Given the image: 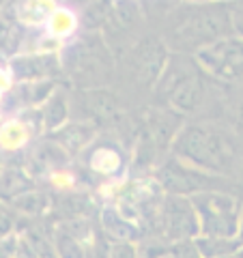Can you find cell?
<instances>
[{"label":"cell","mask_w":243,"mask_h":258,"mask_svg":"<svg viewBox=\"0 0 243 258\" xmlns=\"http://www.w3.org/2000/svg\"><path fill=\"white\" fill-rule=\"evenodd\" d=\"M172 155L209 174L232 179L237 183L243 164V138L230 127L194 120L185 123L172 144Z\"/></svg>","instance_id":"cell-1"},{"label":"cell","mask_w":243,"mask_h":258,"mask_svg":"<svg viewBox=\"0 0 243 258\" xmlns=\"http://www.w3.org/2000/svg\"><path fill=\"white\" fill-rule=\"evenodd\" d=\"M230 35H234L230 5H190L168 15L161 41L176 54L196 56L200 50Z\"/></svg>","instance_id":"cell-2"},{"label":"cell","mask_w":243,"mask_h":258,"mask_svg":"<svg viewBox=\"0 0 243 258\" xmlns=\"http://www.w3.org/2000/svg\"><path fill=\"white\" fill-rule=\"evenodd\" d=\"M207 78L209 76L202 71L194 56L176 54V58L168 60L155 91L164 97L170 110L190 114V112H198L209 99Z\"/></svg>","instance_id":"cell-3"},{"label":"cell","mask_w":243,"mask_h":258,"mask_svg":"<svg viewBox=\"0 0 243 258\" xmlns=\"http://www.w3.org/2000/svg\"><path fill=\"white\" fill-rule=\"evenodd\" d=\"M200 222V237L241 239L243 196L232 191H207L192 196Z\"/></svg>","instance_id":"cell-4"},{"label":"cell","mask_w":243,"mask_h":258,"mask_svg":"<svg viewBox=\"0 0 243 258\" xmlns=\"http://www.w3.org/2000/svg\"><path fill=\"white\" fill-rule=\"evenodd\" d=\"M157 185L161 191L170 194V196H183L192 198L198 194L207 191H232L239 194V185L232 179H224V176L209 174L200 168H194L190 164H185L179 157H168L161 161V166L157 168Z\"/></svg>","instance_id":"cell-5"},{"label":"cell","mask_w":243,"mask_h":258,"mask_svg":"<svg viewBox=\"0 0 243 258\" xmlns=\"http://www.w3.org/2000/svg\"><path fill=\"white\" fill-rule=\"evenodd\" d=\"M194 58L198 60L202 71L213 80L226 86L243 84V39L237 35L224 37L200 50Z\"/></svg>","instance_id":"cell-6"},{"label":"cell","mask_w":243,"mask_h":258,"mask_svg":"<svg viewBox=\"0 0 243 258\" xmlns=\"http://www.w3.org/2000/svg\"><path fill=\"white\" fill-rule=\"evenodd\" d=\"M157 230L161 241H166L168 245L179 243V241L198 239L200 222L192 198L166 194L159 200V209H157Z\"/></svg>","instance_id":"cell-7"},{"label":"cell","mask_w":243,"mask_h":258,"mask_svg":"<svg viewBox=\"0 0 243 258\" xmlns=\"http://www.w3.org/2000/svg\"><path fill=\"white\" fill-rule=\"evenodd\" d=\"M13 74L18 80L24 82H39L45 80L54 74V69H58V60H54L52 54H30V56H22L11 62Z\"/></svg>","instance_id":"cell-8"},{"label":"cell","mask_w":243,"mask_h":258,"mask_svg":"<svg viewBox=\"0 0 243 258\" xmlns=\"http://www.w3.org/2000/svg\"><path fill=\"white\" fill-rule=\"evenodd\" d=\"M39 118H41V125L47 129V132L63 129V125L67 123V118H69V103H67V97H65L63 91H54L50 97H47Z\"/></svg>","instance_id":"cell-9"},{"label":"cell","mask_w":243,"mask_h":258,"mask_svg":"<svg viewBox=\"0 0 243 258\" xmlns=\"http://www.w3.org/2000/svg\"><path fill=\"white\" fill-rule=\"evenodd\" d=\"M71 54H74V60H71V67H76V71L82 78H97L101 67H106V62L110 64V60L101 58L97 54V45H80L76 43L71 47Z\"/></svg>","instance_id":"cell-10"},{"label":"cell","mask_w":243,"mask_h":258,"mask_svg":"<svg viewBox=\"0 0 243 258\" xmlns=\"http://www.w3.org/2000/svg\"><path fill=\"white\" fill-rule=\"evenodd\" d=\"M196 245L202 258H222L243 247L241 239H222V237H198Z\"/></svg>","instance_id":"cell-11"},{"label":"cell","mask_w":243,"mask_h":258,"mask_svg":"<svg viewBox=\"0 0 243 258\" xmlns=\"http://www.w3.org/2000/svg\"><path fill=\"white\" fill-rule=\"evenodd\" d=\"M47 35L54 37V39H63V37H69L74 35V30L78 26V18L71 9H65V7H56L52 9V15L47 20Z\"/></svg>","instance_id":"cell-12"},{"label":"cell","mask_w":243,"mask_h":258,"mask_svg":"<svg viewBox=\"0 0 243 258\" xmlns=\"http://www.w3.org/2000/svg\"><path fill=\"white\" fill-rule=\"evenodd\" d=\"M120 164H123V159H120V153L114 147H97L91 153V159H88V166L101 174L116 172Z\"/></svg>","instance_id":"cell-13"},{"label":"cell","mask_w":243,"mask_h":258,"mask_svg":"<svg viewBox=\"0 0 243 258\" xmlns=\"http://www.w3.org/2000/svg\"><path fill=\"white\" fill-rule=\"evenodd\" d=\"M54 256L56 258H88V249L74 235L58 232L54 241Z\"/></svg>","instance_id":"cell-14"},{"label":"cell","mask_w":243,"mask_h":258,"mask_svg":"<svg viewBox=\"0 0 243 258\" xmlns=\"http://www.w3.org/2000/svg\"><path fill=\"white\" fill-rule=\"evenodd\" d=\"M226 93H228V114L232 118V125L237 132L243 134V84L239 86H226Z\"/></svg>","instance_id":"cell-15"},{"label":"cell","mask_w":243,"mask_h":258,"mask_svg":"<svg viewBox=\"0 0 243 258\" xmlns=\"http://www.w3.org/2000/svg\"><path fill=\"white\" fill-rule=\"evenodd\" d=\"M28 132H30V129L24 125L22 120H11V123L3 129V147H5L7 151L20 149L22 144L26 142Z\"/></svg>","instance_id":"cell-16"},{"label":"cell","mask_w":243,"mask_h":258,"mask_svg":"<svg viewBox=\"0 0 243 258\" xmlns=\"http://www.w3.org/2000/svg\"><path fill=\"white\" fill-rule=\"evenodd\" d=\"M168 256L170 258H202L200 249L196 245V239L194 241H179V243L168 245Z\"/></svg>","instance_id":"cell-17"},{"label":"cell","mask_w":243,"mask_h":258,"mask_svg":"<svg viewBox=\"0 0 243 258\" xmlns=\"http://www.w3.org/2000/svg\"><path fill=\"white\" fill-rule=\"evenodd\" d=\"M106 258H140V247L132 241H114L108 247Z\"/></svg>","instance_id":"cell-18"},{"label":"cell","mask_w":243,"mask_h":258,"mask_svg":"<svg viewBox=\"0 0 243 258\" xmlns=\"http://www.w3.org/2000/svg\"><path fill=\"white\" fill-rule=\"evenodd\" d=\"M230 18H232L234 35L243 39V3H232L230 5Z\"/></svg>","instance_id":"cell-19"},{"label":"cell","mask_w":243,"mask_h":258,"mask_svg":"<svg viewBox=\"0 0 243 258\" xmlns=\"http://www.w3.org/2000/svg\"><path fill=\"white\" fill-rule=\"evenodd\" d=\"M222 258H243V247H239L237 252H232V254H228V256H222Z\"/></svg>","instance_id":"cell-20"},{"label":"cell","mask_w":243,"mask_h":258,"mask_svg":"<svg viewBox=\"0 0 243 258\" xmlns=\"http://www.w3.org/2000/svg\"><path fill=\"white\" fill-rule=\"evenodd\" d=\"M237 185H239V189H243V164H241L239 174H237Z\"/></svg>","instance_id":"cell-21"},{"label":"cell","mask_w":243,"mask_h":258,"mask_svg":"<svg viewBox=\"0 0 243 258\" xmlns=\"http://www.w3.org/2000/svg\"><path fill=\"white\" fill-rule=\"evenodd\" d=\"M161 258H170V256H168V254H164V256H161Z\"/></svg>","instance_id":"cell-22"}]
</instances>
